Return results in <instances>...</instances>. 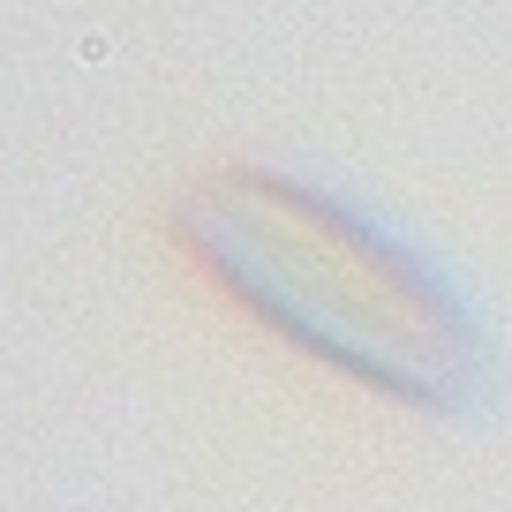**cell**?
I'll list each match as a JSON object with an SVG mask.
<instances>
[{"label":"cell","instance_id":"6da1fadb","mask_svg":"<svg viewBox=\"0 0 512 512\" xmlns=\"http://www.w3.org/2000/svg\"><path fill=\"white\" fill-rule=\"evenodd\" d=\"M166 241L256 332L400 415L482 430L512 400L505 332L460 256L324 159L189 166Z\"/></svg>","mask_w":512,"mask_h":512}]
</instances>
